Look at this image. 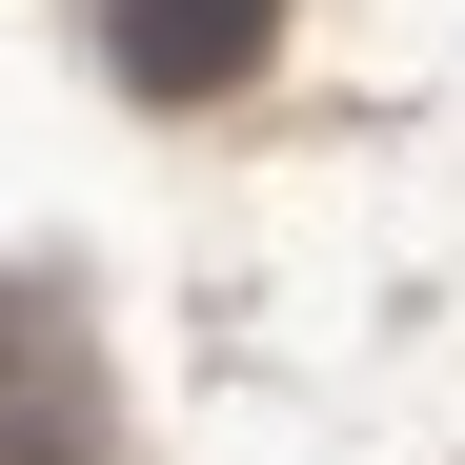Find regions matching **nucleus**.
Instances as JSON below:
<instances>
[{"label": "nucleus", "instance_id": "f257e3e1", "mask_svg": "<svg viewBox=\"0 0 465 465\" xmlns=\"http://www.w3.org/2000/svg\"><path fill=\"white\" fill-rule=\"evenodd\" d=\"M263 41H283V0H122V82H142V102L263 82Z\"/></svg>", "mask_w": 465, "mask_h": 465}]
</instances>
